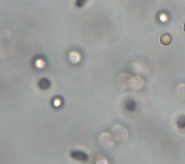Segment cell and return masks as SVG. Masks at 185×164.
<instances>
[{
	"mask_svg": "<svg viewBox=\"0 0 185 164\" xmlns=\"http://www.w3.org/2000/svg\"><path fill=\"white\" fill-rule=\"evenodd\" d=\"M87 1V0H77L76 2H75V5L78 8L82 7L85 4Z\"/></svg>",
	"mask_w": 185,
	"mask_h": 164,
	"instance_id": "277c9868",
	"label": "cell"
},
{
	"mask_svg": "<svg viewBox=\"0 0 185 164\" xmlns=\"http://www.w3.org/2000/svg\"><path fill=\"white\" fill-rule=\"evenodd\" d=\"M72 157L77 160L81 161H86L88 159L87 156L84 153L79 151H74L72 153Z\"/></svg>",
	"mask_w": 185,
	"mask_h": 164,
	"instance_id": "6da1fadb",
	"label": "cell"
},
{
	"mask_svg": "<svg viewBox=\"0 0 185 164\" xmlns=\"http://www.w3.org/2000/svg\"><path fill=\"white\" fill-rule=\"evenodd\" d=\"M60 103V101H59V100H55V104L56 106H58Z\"/></svg>",
	"mask_w": 185,
	"mask_h": 164,
	"instance_id": "5b68a950",
	"label": "cell"
},
{
	"mask_svg": "<svg viewBox=\"0 0 185 164\" xmlns=\"http://www.w3.org/2000/svg\"><path fill=\"white\" fill-rule=\"evenodd\" d=\"M39 86L41 89H46V88H48L49 87L50 83H49V81L48 80L43 79L40 82Z\"/></svg>",
	"mask_w": 185,
	"mask_h": 164,
	"instance_id": "3957f363",
	"label": "cell"
},
{
	"mask_svg": "<svg viewBox=\"0 0 185 164\" xmlns=\"http://www.w3.org/2000/svg\"><path fill=\"white\" fill-rule=\"evenodd\" d=\"M172 38L169 34H164L160 37V42L164 46H168L171 44Z\"/></svg>",
	"mask_w": 185,
	"mask_h": 164,
	"instance_id": "7a4b0ae2",
	"label": "cell"
}]
</instances>
